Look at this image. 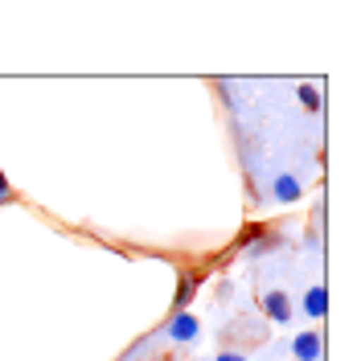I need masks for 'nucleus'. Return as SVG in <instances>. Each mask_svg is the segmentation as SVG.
I'll use <instances>...</instances> for the list:
<instances>
[{
  "mask_svg": "<svg viewBox=\"0 0 357 361\" xmlns=\"http://www.w3.org/2000/svg\"><path fill=\"white\" fill-rule=\"evenodd\" d=\"M218 361H243V357H234V353H222V357H218Z\"/></svg>",
  "mask_w": 357,
  "mask_h": 361,
  "instance_id": "7",
  "label": "nucleus"
},
{
  "mask_svg": "<svg viewBox=\"0 0 357 361\" xmlns=\"http://www.w3.org/2000/svg\"><path fill=\"white\" fill-rule=\"evenodd\" d=\"M316 353H320V337H316V333L296 337V357L300 361H316Z\"/></svg>",
  "mask_w": 357,
  "mask_h": 361,
  "instance_id": "1",
  "label": "nucleus"
},
{
  "mask_svg": "<svg viewBox=\"0 0 357 361\" xmlns=\"http://www.w3.org/2000/svg\"><path fill=\"white\" fill-rule=\"evenodd\" d=\"M4 193H8V185H4V177H0V197H4Z\"/></svg>",
  "mask_w": 357,
  "mask_h": 361,
  "instance_id": "8",
  "label": "nucleus"
},
{
  "mask_svg": "<svg viewBox=\"0 0 357 361\" xmlns=\"http://www.w3.org/2000/svg\"><path fill=\"white\" fill-rule=\"evenodd\" d=\"M300 99H304V107H316V103H320V99H316V90H308V87L300 90Z\"/></svg>",
  "mask_w": 357,
  "mask_h": 361,
  "instance_id": "5",
  "label": "nucleus"
},
{
  "mask_svg": "<svg viewBox=\"0 0 357 361\" xmlns=\"http://www.w3.org/2000/svg\"><path fill=\"white\" fill-rule=\"evenodd\" d=\"M193 333H198V324H193V316H177V320H173V337H177V341H189Z\"/></svg>",
  "mask_w": 357,
  "mask_h": 361,
  "instance_id": "2",
  "label": "nucleus"
},
{
  "mask_svg": "<svg viewBox=\"0 0 357 361\" xmlns=\"http://www.w3.org/2000/svg\"><path fill=\"white\" fill-rule=\"evenodd\" d=\"M325 304H329V300H325V292H320V288H313V292L304 295V308H308L313 316H325Z\"/></svg>",
  "mask_w": 357,
  "mask_h": 361,
  "instance_id": "3",
  "label": "nucleus"
},
{
  "mask_svg": "<svg viewBox=\"0 0 357 361\" xmlns=\"http://www.w3.org/2000/svg\"><path fill=\"white\" fill-rule=\"evenodd\" d=\"M267 312L275 316V320H288V300H284L279 292H271L267 295Z\"/></svg>",
  "mask_w": 357,
  "mask_h": 361,
  "instance_id": "4",
  "label": "nucleus"
},
{
  "mask_svg": "<svg viewBox=\"0 0 357 361\" xmlns=\"http://www.w3.org/2000/svg\"><path fill=\"white\" fill-rule=\"evenodd\" d=\"M189 295H193V283H189V279H185V283H181V292H177V300H181V304H185V300H189Z\"/></svg>",
  "mask_w": 357,
  "mask_h": 361,
  "instance_id": "6",
  "label": "nucleus"
}]
</instances>
